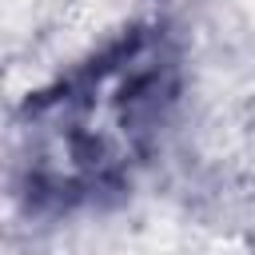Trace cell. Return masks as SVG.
I'll list each match as a JSON object with an SVG mask.
<instances>
[{"instance_id": "cell-1", "label": "cell", "mask_w": 255, "mask_h": 255, "mask_svg": "<svg viewBox=\"0 0 255 255\" xmlns=\"http://www.w3.org/2000/svg\"><path fill=\"white\" fill-rule=\"evenodd\" d=\"M183 88L163 28H131L24 100L12 183L28 211H76L124 191L167 135Z\"/></svg>"}]
</instances>
